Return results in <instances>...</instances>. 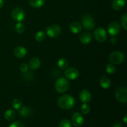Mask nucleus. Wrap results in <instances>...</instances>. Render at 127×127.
Instances as JSON below:
<instances>
[{"mask_svg": "<svg viewBox=\"0 0 127 127\" xmlns=\"http://www.w3.org/2000/svg\"><path fill=\"white\" fill-rule=\"evenodd\" d=\"M115 97L121 103L127 102V88L126 87H120L115 91Z\"/></svg>", "mask_w": 127, "mask_h": 127, "instance_id": "obj_6", "label": "nucleus"}, {"mask_svg": "<svg viewBox=\"0 0 127 127\" xmlns=\"http://www.w3.org/2000/svg\"><path fill=\"white\" fill-rule=\"evenodd\" d=\"M93 38V35L90 32H84V33H82L80 37H79V40H80L81 43L83 44L86 45L89 44L92 40Z\"/></svg>", "mask_w": 127, "mask_h": 127, "instance_id": "obj_15", "label": "nucleus"}, {"mask_svg": "<svg viewBox=\"0 0 127 127\" xmlns=\"http://www.w3.org/2000/svg\"><path fill=\"white\" fill-rule=\"evenodd\" d=\"M91 94L90 92L86 89L81 91L79 95V97L81 101L83 103H86V104L91 101Z\"/></svg>", "mask_w": 127, "mask_h": 127, "instance_id": "obj_12", "label": "nucleus"}, {"mask_svg": "<svg viewBox=\"0 0 127 127\" xmlns=\"http://www.w3.org/2000/svg\"><path fill=\"white\" fill-rule=\"evenodd\" d=\"M117 39L115 37H112L110 40V43H111L112 45H115V43H117Z\"/></svg>", "mask_w": 127, "mask_h": 127, "instance_id": "obj_34", "label": "nucleus"}, {"mask_svg": "<svg viewBox=\"0 0 127 127\" xmlns=\"http://www.w3.org/2000/svg\"><path fill=\"white\" fill-rule=\"evenodd\" d=\"M122 124L120 122H115L114 124H112V127H122Z\"/></svg>", "mask_w": 127, "mask_h": 127, "instance_id": "obj_33", "label": "nucleus"}, {"mask_svg": "<svg viewBox=\"0 0 127 127\" xmlns=\"http://www.w3.org/2000/svg\"><path fill=\"white\" fill-rule=\"evenodd\" d=\"M27 52L26 48L22 46L16 47L14 50V55L17 58H22L24 57L27 54Z\"/></svg>", "mask_w": 127, "mask_h": 127, "instance_id": "obj_13", "label": "nucleus"}, {"mask_svg": "<svg viewBox=\"0 0 127 127\" xmlns=\"http://www.w3.org/2000/svg\"><path fill=\"white\" fill-rule=\"evenodd\" d=\"M71 123L75 127H80L84 123V117L79 112H75L71 117Z\"/></svg>", "mask_w": 127, "mask_h": 127, "instance_id": "obj_10", "label": "nucleus"}, {"mask_svg": "<svg viewBox=\"0 0 127 127\" xmlns=\"http://www.w3.org/2000/svg\"><path fill=\"white\" fill-rule=\"evenodd\" d=\"M81 23L84 28L87 30H92L95 27L94 19L89 14H86L82 16Z\"/></svg>", "mask_w": 127, "mask_h": 127, "instance_id": "obj_4", "label": "nucleus"}, {"mask_svg": "<svg viewBox=\"0 0 127 127\" xmlns=\"http://www.w3.org/2000/svg\"><path fill=\"white\" fill-rule=\"evenodd\" d=\"M35 38L36 41L38 42H41L43 41L45 38V33L43 31H40L36 33L35 36Z\"/></svg>", "mask_w": 127, "mask_h": 127, "instance_id": "obj_23", "label": "nucleus"}, {"mask_svg": "<svg viewBox=\"0 0 127 127\" xmlns=\"http://www.w3.org/2000/svg\"><path fill=\"white\" fill-rule=\"evenodd\" d=\"M4 5V0H0V9Z\"/></svg>", "mask_w": 127, "mask_h": 127, "instance_id": "obj_35", "label": "nucleus"}, {"mask_svg": "<svg viewBox=\"0 0 127 127\" xmlns=\"http://www.w3.org/2000/svg\"><path fill=\"white\" fill-rule=\"evenodd\" d=\"M16 117V113L12 109H9L6 111L4 114V117L8 121H12L14 120Z\"/></svg>", "mask_w": 127, "mask_h": 127, "instance_id": "obj_20", "label": "nucleus"}, {"mask_svg": "<svg viewBox=\"0 0 127 127\" xmlns=\"http://www.w3.org/2000/svg\"><path fill=\"white\" fill-rule=\"evenodd\" d=\"M58 66L60 69H66L68 66V61L64 58H61L58 61Z\"/></svg>", "mask_w": 127, "mask_h": 127, "instance_id": "obj_22", "label": "nucleus"}, {"mask_svg": "<svg viewBox=\"0 0 127 127\" xmlns=\"http://www.w3.org/2000/svg\"><path fill=\"white\" fill-rule=\"evenodd\" d=\"M121 24L122 27L127 31V14L126 13L124 14L121 17Z\"/></svg>", "mask_w": 127, "mask_h": 127, "instance_id": "obj_28", "label": "nucleus"}, {"mask_svg": "<svg viewBox=\"0 0 127 127\" xmlns=\"http://www.w3.org/2000/svg\"><path fill=\"white\" fill-rule=\"evenodd\" d=\"M47 34L50 38H57L62 32V29L58 25L53 24L47 28Z\"/></svg>", "mask_w": 127, "mask_h": 127, "instance_id": "obj_5", "label": "nucleus"}, {"mask_svg": "<svg viewBox=\"0 0 127 127\" xmlns=\"http://www.w3.org/2000/svg\"><path fill=\"white\" fill-rule=\"evenodd\" d=\"M100 86L103 89H109L110 87V86H111V81H110V79L107 76H103L100 78Z\"/></svg>", "mask_w": 127, "mask_h": 127, "instance_id": "obj_18", "label": "nucleus"}, {"mask_svg": "<svg viewBox=\"0 0 127 127\" xmlns=\"http://www.w3.org/2000/svg\"><path fill=\"white\" fill-rule=\"evenodd\" d=\"M69 30L72 33L76 34L79 33L82 30V26L78 22H73L69 25Z\"/></svg>", "mask_w": 127, "mask_h": 127, "instance_id": "obj_17", "label": "nucleus"}, {"mask_svg": "<svg viewBox=\"0 0 127 127\" xmlns=\"http://www.w3.org/2000/svg\"><path fill=\"white\" fill-rule=\"evenodd\" d=\"M40 60L38 58L33 57V58H31L29 62L28 66L30 69H32V70H36V69H38L40 68Z\"/></svg>", "mask_w": 127, "mask_h": 127, "instance_id": "obj_14", "label": "nucleus"}, {"mask_svg": "<svg viewBox=\"0 0 127 127\" xmlns=\"http://www.w3.org/2000/svg\"><path fill=\"white\" fill-rule=\"evenodd\" d=\"M79 75V71L75 68H68L64 72V76L66 78L70 80H74V79H77Z\"/></svg>", "mask_w": 127, "mask_h": 127, "instance_id": "obj_11", "label": "nucleus"}, {"mask_svg": "<svg viewBox=\"0 0 127 127\" xmlns=\"http://www.w3.org/2000/svg\"><path fill=\"white\" fill-rule=\"evenodd\" d=\"M81 112L83 113V114H89V112H90L91 107L88 104L84 103V104L81 105Z\"/></svg>", "mask_w": 127, "mask_h": 127, "instance_id": "obj_27", "label": "nucleus"}, {"mask_svg": "<svg viewBox=\"0 0 127 127\" xmlns=\"http://www.w3.org/2000/svg\"><path fill=\"white\" fill-rule=\"evenodd\" d=\"M55 88L58 93H65L69 88V82L66 78H59L56 81Z\"/></svg>", "mask_w": 127, "mask_h": 127, "instance_id": "obj_2", "label": "nucleus"}, {"mask_svg": "<svg viewBox=\"0 0 127 127\" xmlns=\"http://www.w3.org/2000/svg\"><path fill=\"white\" fill-rule=\"evenodd\" d=\"M11 16L12 19L17 22H21L23 21L26 17L24 11L21 7H16L11 12Z\"/></svg>", "mask_w": 127, "mask_h": 127, "instance_id": "obj_7", "label": "nucleus"}, {"mask_svg": "<svg viewBox=\"0 0 127 127\" xmlns=\"http://www.w3.org/2000/svg\"><path fill=\"white\" fill-rule=\"evenodd\" d=\"M22 106V102L19 99H15L12 102V107L15 110H19Z\"/></svg>", "mask_w": 127, "mask_h": 127, "instance_id": "obj_24", "label": "nucleus"}, {"mask_svg": "<svg viewBox=\"0 0 127 127\" xmlns=\"http://www.w3.org/2000/svg\"><path fill=\"white\" fill-rule=\"evenodd\" d=\"M125 4V0H113L112 7L115 11H120Z\"/></svg>", "mask_w": 127, "mask_h": 127, "instance_id": "obj_16", "label": "nucleus"}, {"mask_svg": "<svg viewBox=\"0 0 127 127\" xmlns=\"http://www.w3.org/2000/svg\"><path fill=\"white\" fill-rule=\"evenodd\" d=\"M16 32L18 33H22L25 30V26L21 22H18L15 26Z\"/></svg>", "mask_w": 127, "mask_h": 127, "instance_id": "obj_26", "label": "nucleus"}, {"mask_svg": "<svg viewBox=\"0 0 127 127\" xmlns=\"http://www.w3.org/2000/svg\"><path fill=\"white\" fill-rule=\"evenodd\" d=\"M125 56L124 53L119 51H115L110 53L109 55V61L113 64H121L125 60Z\"/></svg>", "mask_w": 127, "mask_h": 127, "instance_id": "obj_3", "label": "nucleus"}, {"mask_svg": "<svg viewBox=\"0 0 127 127\" xmlns=\"http://www.w3.org/2000/svg\"><path fill=\"white\" fill-rule=\"evenodd\" d=\"M23 73V77L27 81H31L33 79V74H32V72L27 71L26 73Z\"/></svg>", "mask_w": 127, "mask_h": 127, "instance_id": "obj_30", "label": "nucleus"}, {"mask_svg": "<svg viewBox=\"0 0 127 127\" xmlns=\"http://www.w3.org/2000/svg\"><path fill=\"white\" fill-rule=\"evenodd\" d=\"M108 33L112 36H115L119 33L120 31V26L116 21L110 22L107 27Z\"/></svg>", "mask_w": 127, "mask_h": 127, "instance_id": "obj_9", "label": "nucleus"}, {"mask_svg": "<svg viewBox=\"0 0 127 127\" xmlns=\"http://www.w3.org/2000/svg\"><path fill=\"white\" fill-rule=\"evenodd\" d=\"M59 127H71V124L68 119H63L60 122Z\"/></svg>", "mask_w": 127, "mask_h": 127, "instance_id": "obj_29", "label": "nucleus"}, {"mask_svg": "<svg viewBox=\"0 0 127 127\" xmlns=\"http://www.w3.org/2000/svg\"><path fill=\"white\" fill-rule=\"evenodd\" d=\"M19 115L23 117H29L32 114V110L30 107L27 106H22L19 109Z\"/></svg>", "mask_w": 127, "mask_h": 127, "instance_id": "obj_19", "label": "nucleus"}, {"mask_svg": "<svg viewBox=\"0 0 127 127\" xmlns=\"http://www.w3.org/2000/svg\"><path fill=\"white\" fill-rule=\"evenodd\" d=\"M105 71L107 73L109 74H113L116 71V68L115 66L112 63H109L107 64L106 68H105Z\"/></svg>", "mask_w": 127, "mask_h": 127, "instance_id": "obj_25", "label": "nucleus"}, {"mask_svg": "<svg viewBox=\"0 0 127 127\" xmlns=\"http://www.w3.org/2000/svg\"><path fill=\"white\" fill-rule=\"evenodd\" d=\"M58 105L62 109L68 110L74 107L75 104V99L69 94H64L60 97L58 99Z\"/></svg>", "mask_w": 127, "mask_h": 127, "instance_id": "obj_1", "label": "nucleus"}, {"mask_svg": "<svg viewBox=\"0 0 127 127\" xmlns=\"http://www.w3.org/2000/svg\"><path fill=\"white\" fill-rule=\"evenodd\" d=\"M19 69H20V71H21L22 73H26V71H28L29 66L26 63H22V64L20 65Z\"/></svg>", "mask_w": 127, "mask_h": 127, "instance_id": "obj_31", "label": "nucleus"}, {"mask_svg": "<svg viewBox=\"0 0 127 127\" xmlns=\"http://www.w3.org/2000/svg\"><path fill=\"white\" fill-rule=\"evenodd\" d=\"M94 36L95 40L98 42H104L106 40L107 35L106 31L104 28L98 27L94 31Z\"/></svg>", "mask_w": 127, "mask_h": 127, "instance_id": "obj_8", "label": "nucleus"}, {"mask_svg": "<svg viewBox=\"0 0 127 127\" xmlns=\"http://www.w3.org/2000/svg\"><path fill=\"white\" fill-rule=\"evenodd\" d=\"M127 115H125V117H124V123H125V124H127Z\"/></svg>", "mask_w": 127, "mask_h": 127, "instance_id": "obj_36", "label": "nucleus"}, {"mask_svg": "<svg viewBox=\"0 0 127 127\" xmlns=\"http://www.w3.org/2000/svg\"><path fill=\"white\" fill-rule=\"evenodd\" d=\"M45 0H29L30 6L35 8H40L44 4Z\"/></svg>", "mask_w": 127, "mask_h": 127, "instance_id": "obj_21", "label": "nucleus"}, {"mask_svg": "<svg viewBox=\"0 0 127 127\" xmlns=\"http://www.w3.org/2000/svg\"><path fill=\"white\" fill-rule=\"evenodd\" d=\"M9 127H24V125L21 122H15L11 124Z\"/></svg>", "mask_w": 127, "mask_h": 127, "instance_id": "obj_32", "label": "nucleus"}]
</instances>
